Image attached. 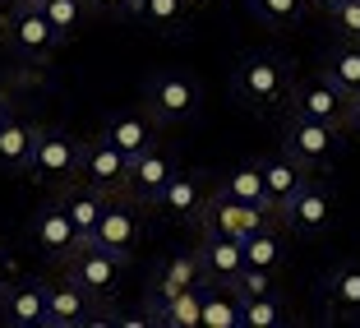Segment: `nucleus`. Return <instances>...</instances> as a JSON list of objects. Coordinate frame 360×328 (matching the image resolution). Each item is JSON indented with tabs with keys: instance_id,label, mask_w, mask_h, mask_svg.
<instances>
[{
	"instance_id": "obj_1",
	"label": "nucleus",
	"mask_w": 360,
	"mask_h": 328,
	"mask_svg": "<svg viewBox=\"0 0 360 328\" xmlns=\"http://www.w3.org/2000/svg\"><path fill=\"white\" fill-rule=\"evenodd\" d=\"M231 93H236V102H240L245 111L268 116V111H277V106L291 97V65H286L277 51L240 56V65H236V75H231Z\"/></svg>"
},
{
	"instance_id": "obj_43",
	"label": "nucleus",
	"mask_w": 360,
	"mask_h": 328,
	"mask_svg": "<svg viewBox=\"0 0 360 328\" xmlns=\"http://www.w3.org/2000/svg\"><path fill=\"white\" fill-rule=\"evenodd\" d=\"M14 5H19V0H14Z\"/></svg>"
},
{
	"instance_id": "obj_40",
	"label": "nucleus",
	"mask_w": 360,
	"mask_h": 328,
	"mask_svg": "<svg viewBox=\"0 0 360 328\" xmlns=\"http://www.w3.org/2000/svg\"><path fill=\"white\" fill-rule=\"evenodd\" d=\"M309 5H319V10H338L342 0H309Z\"/></svg>"
},
{
	"instance_id": "obj_25",
	"label": "nucleus",
	"mask_w": 360,
	"mask_h": 328,
	"mask_svg": "<svg viewBox=\"0 0 360 328\" xmlns=\"http://www.w3.org/2000/svg\"><path fill=\"white\" fill-rule=\"evenodd\" d=\"M60 203H65V213L75 217V227L84 236H93L97 232V222H102V213H106V203H111V194H102L97 185H65V194H60Z\"/></svg>"
},
{
	"instance_id": "obj_29",
	"label": "nucleus",
	"mask_w": 360,
	"mask_h": 328,
	"mask_svg": "<svg viewBox=\"0 0 360 328\" xmlns=\"http://www.w3.org/2000/svg\"><path fill=\"white\" fill-rule=\"evenodd\" d=\"M32 5L56 23V32H60L65 42H70L75 32H84V23L93 19V5H88V0H32Z\"/></svg>"
},
{
	"instance_id": "obj_2",
	"label": "nucleus",
	"mask_w": 360,
	"mask_h": 328,
	"mask_svg": "<svg viewBox=\"0 0 360 328\" xmlns=\"http://www.w3.org/2000/svg\"><path fill=\"white\" fill-rule=\"evenodd\" d=\"M0 42L10 46L19 61L42 65V61H51V56L65 46V37L56 32V23L46 19L32 0H19V5L5 14V23H0Z\"/></svg>"
},
{
	"instance_id": "obj_23",
	"label": "nucleus",
	"mask_w": 360,
	"mask_h": 328,
	"mask_svg": "<svg viewBox=\"0 0 360 328\" xmlns=\"http://www.w3.org/2000/svg\"><path fill=\"white\" fill-rule=\"evenodd\" d=\"M199 282H203V259H199V250H185V254H171L167 264L158 268L148 296L162 301V296H176V291H190Z\"/></svg>"
},
{
	"instance_id": "obj_28",
	"label": "nucleus",
	"mask_w": 360,
	"mask_h": 328,
	"mask_svg": "<svg viewBox=\"0 0 360 328\" xmlns=\"http://www.w3.org/2000/svg\"><path fill=\"white\" fill-rule=\"evenodd\" d=\"M286 264V245L273 227H259L255 236H245V268H264V273H277Z\"/></svg>"
},
{
	"instance_id": "obj_11",
	"label": "nucleus",
	"mask_w": 360,
	"mask_h": 328,
	"mask_svg": "<svg viewBox=\"0 0 360 328\" xmlns=\"http://www.w3.org/2000/svg\"><path fill=\"white\" fill-rule=\"evenodd\" d=\"M333 213H338L333 190L323 185V180H305V185L296 190V199L282 208V222L296 236H323L333 227Z\"/></svg>"
},
{
	"instance_id": "obj_21",
	"label": "nucleus",
	"mask_w": 360,
	"mask_h": 328,
	"mask_svg": "<svg viewBox=\"0 0 360 328\" xmlns=\"http://www.w3.org/2000/svg\"><path fill=\"white\" fill-rule=\"evenodd\" d=\"M323 315L360 319V264H342L323 277Z\"/></svg>"
},
{
	"instance_id": "obj_8",
	"label": "nucleus",
	"mask_w": 360,
	"mask_h": 328,
	"mask_svg": "<svg viewBox=\"0 0 360 328\" xmlns=\"http://www.w3.org/2000/svg\"><path fill=\"white\" fill-rule=\"evenodd\" d=\"M88 324H106L97 315L93 291H84L75 277L46 282V328H88Z\"/></svg>"
},
{
	"instance_id": "obj_32",
	"label": "nucleus",
	"mask_w": 360,
	"mask_h": 328,
	"mask_svg": "<svg viewBox=\"0 0 360 328\" xmlns=\"http://www.w3.org/2000/svg\"><path fill=\"white\" fill-rule=\"evenodd\" d=\"M250 10L268 23V28H296L305 19L309 0H250Z\"/></svg>"
},
{
	"instance_id": "obj_16",
	"label": "nucleus",
	"mask_w": 360,
	"mask_h": 328,
	"mask_svg": "<svg viewBox=\"0 0 360 328\" xmlns=\"http://www.w3.org/2000/svg\"><path fill=\"white\" fill-rule=\"evenodd\" d=\"M208 199H212V194L203 190L199 176H190V171H176V176H171V185L158 194V203H153V208L167 213V217H176V222H194V227H199Z\"/></svg>"
},
{
	"instance_id": "obj_22",
	"label": "nucleus",
	"mask_w": 360,
	"mask_h": 328,
	"mask_svg": "<svg viewBox=\"0 0 360 328\" xmlns=\"http://www.w3.org/2000/svg\"><path fill=\"white\" fill-rule=\"evenodd\" d=\"M190 5L194 0H134V19L158 37H180L190 23Z\"/></svg>"
},
{
	"instance_id": "obj_37",
	"label": "nucleus",
	"mask_w": 360,
	"mask_h": 328,
	"mask_svg": "<svg viewBox=\"0 0 360 328\" xmlns=\"http://www.w3.org/2000/svg\"><path fill=\"white\" fill-rule=\"evenodd\" d=\"M106 324H116V328H148L153 319H148V310H143V315H120V319H106Z\"/></svg>"
},
{
	"instance_id": "obj_19",
	"label": "nucleus",
	"mask_w": 360,
	"mask_h": 328,
	"mask_svg": "<svg viewBox=\"0 0 360 328\" xmlns=\"http://www.w3.org/2000/svg\"><path fill=\"white\" fill-rule=\"evenodd\" d=\"M102 134L111 139L120 153L139 158L143 149H153V144H158V120H153L148 111H116V116H106Z\"/></svg>"
},
{
	"instance_id": "obj_39",
	"label": "nucleus",
	"mask_w": 360,
	"mask_h": 328,
	"mask_svg": "<svg viewBox=\"0 0 360 328\" xmlns=\"http://www.w3.org/2000/svg\"><path fill=\"white\" fill-rule=\"evenodd\" d=\"M14 116V102H10V93H5V88H0V125H5V120Z\"/></svg>"
},
{
	"instance_id": "obj_18",
	"label": "nucleus",
	"mask_w": 360,
	"mask_h": 328,
	"mask_svg": "<svg viewBox=\"0 0 360 328\" xmlns=\"http://www.w3.org/2000/svg\"><path fill=\"white\" fill-rule=\"evenodd\" d=\"M199 259H203V277H208V282L236 286L240 273H245V241H231V236H203Z\"/></svg>"
},
{
	"instance_id": "obj_42",
	"label": "nucleus",
	"mask_w": 360,
	"mask_h": 328,
	"mask_svg": "<svg viewBox=\"0 0 360 328\" xmlns=\"http://www.w3.org/2000/svg\"><path fill=\"white\" fill-rule=\"evenodd\" d=\"M0 23H5V14H0Z\"/></svg>"
},
{
	"instance_id": "obj_9",
	"label": "nucleus",
	"mask_w": 360,
	"mask_h": 328,
	"mask_svg": "<svg viewBox=\"0 0 360 328\" xmlns=\"http://www.w3.org/2000/svg\"><path fill=\"white\" fill-rule=\"evenodd\" d=\"M79 176H84L88 185H97L102 194H125V185H129V153H120L106 134H97V139L84 144Z\"/></svg>"
},
{
	"instance_id": "obj_13",
	"label": "nucleus",
	"mask_w": 360,
	"mask_h": 328,
	"mask_svg": "<svg viewBox=\"0 0 360 328\" xmlns=\"http://www.w3.org/2000/svg\"><path fill=\"white\" fill-rule=\"evenodd\" d=\"M286 102H291L296 116H314V120H328V125H347V111H351V97L342 93L328 75H319V79H309V84L291 88Z\"/></svg>"
},
{
	"instance_id": "obj_31",
	"label": "nucleus",
	"mask_w": 360,
	"mask_h": 328,
	"mask_svg": "<svg viewBox=\"0 0 360 328\" xmlns=\"http://www.w3.org/2000/svg\"><path fill=\"white\" fill-rule=\"evenodd\" d=\"M277 324H286V305L277 291L240 296V328H277Z\"/></svg>"
},
{
	"instance_id": "obj_41",
	"label": "nucleus",
	"mask_w": 360,
	"mask_h": 328,
	"mask_svg": "<svg viewBox=\"0 0 360 328\" xmlns=\"http://www.w3.org/2000/svg\"><path fill=\"white\" fill-rule=\"evenodd\" d=\"M194 5H208V0H194Z\"/></svg>"
},
{
	"instance_id": "obj_4",
	"label": "nucleus",
	"mask_w": 360,
	"mask_h": 328,
	"mask_svg": "<svg viewBox=\"0 0 360 328\" xmlns=\"http://www.w3.org/2000/svg\"><path fill=\"white\" fill-rule=\"evenodd\" d=\"M338 149H342V125H328V120L296 116L291 111V120L282 130V153H291L305 171H323V167H333Z\"/></svg>"
},
{
	"instance_id": "obj_7",
	"label": "nucleus",
	"mask_w": 360,
	"mask_h": 328,
	"mask_svg": "<svg viewBox=\"0 0 360 328\" xmlns=\"http://www.w3.org/2000/svg\"><path fill=\"white\" fill-rule=\"evenodd\" d=\"M79 162H84V144L65 130H37V149H32L28 176L46 180V185H70L79 176Z\"/></svg>"
},
{
	"instance_id": "obj_14",
	"label": "nucleus",
	"mask_w": 360,
	"mask_h": 328,
	"mask_svg": "<svg viewBox=\"0 0 360 328\" xmlns=\"http://www.w3.org/2000/svg\"><path fill=\"white\" fill-rule=\"evenodd\" d=\"M0 324L10 328H46V282L14 277L0 291Z\"/></svg>"
},
{
	"instance_id": "obj_10",
	"label": "nucleus",
	"mask_w": 360,
	"mask_h": 328,
	"mask_svg": "<svg viewBox=\"0 0 360 328\" xmlns=\"http://www.w3.org/2000/svg\"><path fill=\"white\" fill-rule=\"evenodd\" d=\"M88 236L75 227V217L65 213V203L56 199V203H42L37 208V217H32V245L46 254V259H56V264H65L70 254L84 245Z\"/></svg>"
},
{
	"instance_id": "obj_35",
	"label": "nucleus",
	"mask_w": 360,
	"mask_h": 328,
	"mask_svg": "<svg viewBox=\"0 0 360 328\" xmlns=\"http://www.w3.org/2000/svg\"><path fill=\"white\" fill-rule=\"evenodd\" d=\"M93 14H106V19H134V0H88Z\"/></svg>"
},
{
	"instance_id": "obj_36",
	"label": "nucleus",
	"mask_w": 360,
	"mask_h": 328,
	"mask_svg": "<svg viewBox=\"0 0 360 328\" xmlns=\"http://www.w3.org/2000/svg\"><path fill=\"white\" fill-rule=\"evenodd\" d=\"M14 277H19V268H14V254H10V250H0V291H5Z\"/></svg>"
},
{
	"instance_id": "obj_6",
	"label": "nucleus",
	"mask_w": 360,
	"mask_h": 328,
	"mask_svg": "<svg viewBox=\"0 0 360 328\" xmlns=\"http://www.w3.org/2000/svg\"><path fill=\"white\" fill-rule=\"evenodd\" d=\"M125 264H129L125 254H111V250H102V245L84 241L65 259V277H75L84 291H93L97 301H106V296H116L120 277H125Z\"/></svg>"
},
{
	"instance_id": "obj_20",
	"label": "nucleus",
	"mask_w": 360,
	"mask_h": 328,
	"mask_svg": "<svg viewBox=\"0 0 360 328\" xmlns=\"http://www.w3.org/2000/svg\"><path fill=\"white\" fill-rule=\"evenodd\" d=\"M148 319L162 328H203V282L176 296H148Z\"/></svg>"
},
{
	"instance_id": "obj_33",
	"label": "nucleus",
	"mask_w": 360,
	"mask_h": 328,
	"mask_svg": "<svg viewBox=\"0 0 360 328\" xmlns=\"http://www.w3.org/2000/svg\"><path fill=\"white\" fill-rule=\"evenodd\" d=\"M328 19L342 42H360V0H342L338 10H328Z\"/></svg>"
},
{
	"instance_id": "obj_3",
	"label": "nucleus",
	"mask_w": 360,
	"mask_h": 328,
	"mask_svg": "<svg viewBox=\"0 0 360 328\" xmlns=\"http://www.w3.org/2000/svg\"><path fill=\"white\" fill-rule=\"evenodd\" d=\"M199 106H203V88L180 70H162L143 84V111L158 125H185V120L199 116Z\"/></svg>"
},
{
	"instance_id": "obj_38",
	"label": "nucleus",
	"mask_w": 360,
	"mask_h": 328,
	"mask_svg": "<svg viewBox=\"0 0 360 328\" xmlns=\"http://www.w3.org/2000/svg\"><path fill=\"white\" fill-rule=\"evenodd\" d=\"M347 130L360 134V97H351V111H347Z\"/></svg>"
},
{
	"instance_id": "obj_17",
	"label": "nucleus",
	"mask_w": 360,
	"mask_h": 328,
	"mask_svg": "<svg viewBox=\"0 0 360 328\" xmlns=\"http://www.w3.org/2000/svg\"><path fill=\"white\" fill-rule=\"evenodd\" d=\"M259 167H264V199H268V208L282 217V208L296 199V190L309 180V171L300 167L291 153H282V158H264Z\"/></svg>"
},
{
	"instance_id": "obj_27",
	"label": "nucleus",
	"mask_w": 360,
	"mask_h": 328,
	"mask_svg": "<svg viewBox=\"0 0 360 328\" xmlns=\"http://www.w3.org/2000/svg\"><path fill=\"white\" fill-rule=\"evenodd\" d=\"M217 194H226V199H236V203H264L268 208V199H264V167H259V162L231 167L222 176V185H217Z\"/></svg>"
},
{
	"instance_id": "obj_5",
	"label": "nucleus",
	"mask_w": 360,
	"mask_h": 328,
	"mask_svg": "<svg viewBox=\"0 0 360 328\" xmlns=\"http://www.w3.org/2000/svg\"><path fill=\"white\" fill-rule=\"evenodd\" d=\"M273 222H282V217H277L273 208H264V203H236V199H226V194L212 190L208 208H203V217H199V232L245 241V236H255L259 227H273Z\"/></svg>"
},
{
	"instance_id": "obj_30",
	"label": "nucleus",
	"mask_w": 360,
	"mask_h": 328,
	"mask_svg": "<svg viewBox=\"0 0 360 328\" xmlns=\"http://www.w3.org/2000/svg\"><path fill=\"white\" fill-rule=\"evenodd\" d=\"M323 75H328L347 97H360V42H342L338 51L328 56Z\"/></svg>"
},
{
	"instance_id": "obj_12",
	"label": "nucleus",
	"mask_w": 360,
	"mask_h": 328,
	"mask_svg": "<svg viewBox=\"0 0 360 328\" xmlns=\"http://www.w3.org/2000/svg\"><path fill=\"white\" fill-rule=\"evenodd\" d=\"M176 171H180L176 153L162 149V144H153V149H143L139 158H129V185H125V194L134 203H158V194L171 185Z\"/></svg>"
},
{
	"instance_id": "obj_15",
	"label": "nucleus",
	"mask_w": 360,
	"mask_h": 328,
	"mask_svg": "<svg viewBox=\"0 0 360 328\" xmlns=\"http://www.w3.org/2000/svg\"><path fill=\"white\" fill-rule=\"evenodd\" d=\"M93 245H102V250H111V254H134V245L143 241V222H139V208L129 199H111L106 203V213H102V222H97V232L88 236Z\"/></svg>"
},
{
	"instance_id": "obj_24",
	"label": "nucleus",
	"mask_w": 360,
	"mask_h": 328,
	"mask_svg": "<svg viewBox=\"0 0 360 328\" xmlns=\"http://www.w3.org/2000/svg\"><path fill=\"white\" fill-rule=\"evenodd\" d=\"M37 130L42 125H28V120H19V116L5 120V125H0V167L23 176L28 162H32V149H37Z\"/></svg>"
},
{
	"instance_id": "obj_26",
	"label": "nucleus",
	"mask_w": 360,
	"mask_h": 328,
	"mask_svg": "<svg viewBox=\"0 0 360 328\" xmlns=\"http://www.w3.org/2000/svg\"><path fill=\"white\" fill-rule=\"evenodd\" d=\"M203 328H240V291L203 277Z\"/></svg>"
},
{
	"instance_id": "obj_34",
	"label": "nucleus",
	"mask_w": 360,
	"mask_h": 328,
	"mask_svg": "<svg viewBox=\"0 0 360 328\" xmlns=\"http://www.w3.org/2000/svg\"><path fill=\"white\" fill-rule=\"evenodd\" d=\"M236 291H240V296H264V291H273V273H264V268H245L240 282H236Z\"/></svg>"
}]
</instances>
